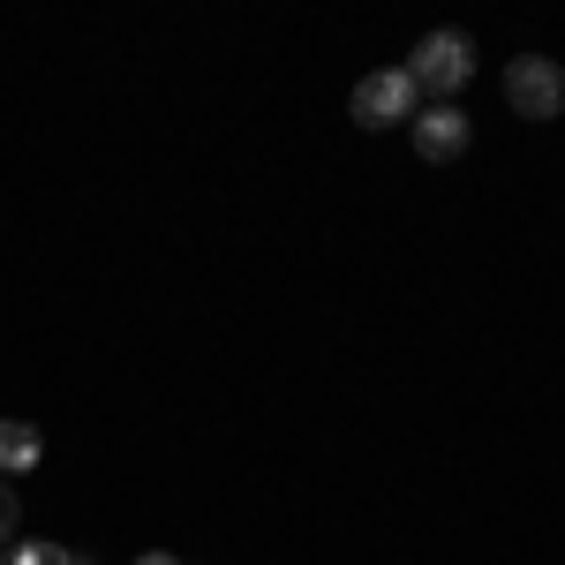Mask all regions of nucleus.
<instances>
[{"label":"nucleus","instance_id":"1","mask_svg":"<svg viewBox=\"0 0 565 565\" xmlns=\"http://www.w3.org/2000/svg\"><path fill=\"white\" fill-rule=\"evenodd\" d=\"M348 114L362 129H392V121H415V114H423V90H415L407 68H370V76L354 84Z\"/></svg>","mask_w":565,"mask_h":565},{"label":"nucleus","instance_id":"2","mask_svg":"<svg viewBox=\"0 0 565 565\" xmlns=\"http://www.w3.org/2000/svg\"><path fill=\"white\" fill-rule=\"evenodd\" d=\"M407 76H415V90L452 98V90L476 76V45H468V31H430V39L407 53Z\"/></svg>","mask_w":565,"mask_h":565},{"label":"nucleus","instance_id":"3","mask_svg":"<svg viewBox=\"0 0 565 565\" xmlns=\"http://www.w3.org/2000/svg\"><path fill=\"white\" fill-rule=\"evenodd\" d=\"M505 106L521 114V121H558L565 106V68L551 53H521L513 68H505Z\"/></svg>","mask_w":565,"mask_h":565},{"label":"nucleus","instance_id":"4","mask_svg":"<svg viewBox=\"0 0 565 565\" xmlns=\"http://www.w3.org/2000/svg\"><path fill=\"white\" fill-rule=\"evenodd\" d=\"M407 129H415V151H423L430 167H445V159L468 151V114H460V106H423Z\"/></svg>","mask_w":565,"mask_h":565},{"label":"nucleus","instance_id":"5","mask_svg":"<svg viewBox=\"0 0 565 565\" xmlns=\"http://www.w3.org/2000/svg\"><path fill=\"white\" fill-rule=\"evenodd\" d=\"M39 460H45V437L31 423H0V476H23Z\"/></svg>","mask_w":565,"mask_h":565},{"label":"nucleus","instance_id":"6","mask_svg":"<svg viewBox=\"0 0 565 565\" xmlns=\"http://www.w3.org/2000/svg\"><path fill=\"white\" fill-rule=\"evenodd\" d=\"M8 565H90V558L61 551V543H15V551H8Z\"/></svg>","mask_w":565,"mask_h":565},{"label":"nucleus","instance_id":"7","mask_svg":"<svg viewBox=\"0 0 565 565\" xmlns=\"http://www.w3.org/2000/svg\"><path fill=\"white\" fill-rule=\"evenodd\" d=\"M8 535H15V490L0 482V543H8Z\"/></svg>","mask_w":565,"mask_h":565},{"label":"nucleus","instance_id":"8","mask_svg":"<svg viewBox=\"0 0 565 565\" xmlns=\"http://www.w3.org/2000/svg\"><path fill=\"white\" fill-rule=\"evenodd\" d=\"M136 565H181V558H174V551H143Z\"/></svg>","mask_w":565,"mask_h":565}]
</instances>
